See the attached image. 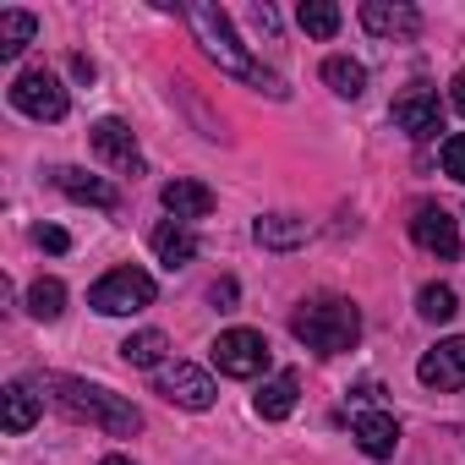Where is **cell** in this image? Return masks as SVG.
<instances>
[{
  "instance_id": "5b68a950",
  "label": "cell",
  "mask_w": 465,
  "mask_h": 465,
  "mask_svg": "<svg viewBox=\"0 0 465 465\" xmlns=\"http://www.w3.org/2000/svg\"><path fill=\"white\" fill-rule=\"evenodd\" d=\"M213 367L224 378H258L269 372V340L258 329H224L213 340Z\"/></svg>"
},
{
  "instance_id": "8fae6325",
  "label": "cell",
  "mask_w": 465,
  "mask_h": 465,
  "mask_svg": "<svg viewBox=\"0 0 465 465\" xmlns=\"http://www.w3.org/2000/svg\"><path fill=\"white\" fill-rule=\"evenodd\" d=\"M416 378L427 383V389H438V394H454V389H465V334H454V340H438L421 361H416Z\"/></svg>"
},
{
  "instance_id": "7402d4cb",
  "label": "cell",
  "mask_w": 465,
  "mask_h": 465,
  "mask_svg": "<svg viewBox=\"0 0 465 465\" xmlns=\"http://www.w3.org/2000/svg\"><path fill=\"white\" fill-rule=\"evenodd\" d=\"M34 17L28 12H0V61H17L28 45H34Z\"/></svg>"
},
{
  "instance_id": "9a60e30c",
  "label": "cell",
  "mask_w": 465,
  "mask_h": 465,
  "mask_svg": "<svg viewBox=\"0 0 465 465\" xmlns=\"http://www.w3.org/2000/svg\"><path fill=\"white\" fill-rule=\"evenodd\" d=\"M50 181H55L66 197H77V203H94V208H115V203H121L110 181H99V175H88V170H72V164L50 170Z\"/></svg>"
},
{
  "instance_id": "4316f807",
  "label": "cell",
  "mask_w": 465,
  "mask_h": 465,
  "mask_svg": "<svg viewBox=\"0 0 465 465\" xmlns=\"http://www.w3.org/2000/svg\"><path fill=\"white\" fill-rule=\"evenodd\" d=\"M34 242H39L45 252H66V247H72V236H66L61 224H39V230H34Z\"/></svg>"
},
{
  "instance_id": "ba28073f",
  "label": "cell",
  "mask_w": 465,
  "mask_h": 465,
  "mask_svg": "<svg viewBox=\"0 0 465 465\" xmlns=\"http://www.w3.org/2000/svg\"><path fill=\"white\" fill-rule=\"evenodd\" d=\"M411 242H416L421 252L454 263V258H460V224L449 219V208H438V203H416V213H411Z\"/></svg>"
},
{
  "instance_id": "ac0fdd59",
  "label": "cell",
  "mask_w": 465,
  "mask_h": 465,
  "mask_svg": "<svg viewBox=\"0 0 465 465\" xmlns=\"http://www.w3.org/2000/svg\"><path fill=\"white\" fill-rule=\"evenodd\" d=\"M39 405L45 400L28 383H6V394H0V427H6V432H28L39 421Z\"/></svg>"
},
{
  "instance_id": "3957f363",
  "label": "cell",
  "mask_w": 465,
  "mask_h": 465,
  "mask_svg": "<svg viewBox=\"0 0 465 465\" xmlns=\"http://www.w3.org/2000/svg\"><path fill=\"white\" fill-rule=\"evenodd\" d=\"M291 334L312 351V356H340V351H356L361 340V312L356 302L345 296H318V302H302L291 312Z\"/></svg>"
},
{
  "instance_id": "d6986e66",
  "label": "cell",
  "mask_w": 465,
  "mask_h": 465,
  "mask_svg": "<svg viewBox=\"0 0 465 465\" xmlns=\"http://www.w3.org/2000/svg\"><path fill=\"white\" fill-rule=\"evenodd\" d=\"M296 394H302V378H296V372H280V378H269V383L258 389L252 405H258L263 421H285V416L296 411Z\"/></svg>"
},
{
  "instance_id": "4fadbf2b",
  "label": "cell",
  "mask_w": 465,
  "mask_h": 465,
  "mask_svg": "<svg viewBox=\"0 0 465 465\" xmlns=\"http://www.w3.org/2000/svg\"><path fill=\"white\" fill-rule=\"evenodd\" d=\"M159 197H164V208H170L181 224H192V219H208V213H213V192H208L203 181H192V175L164 181V186H159Z\"/></svg>"
},
{
  "instance_id": "7a4b0ae2",
  "label": "cell",
  "mask_w": 465,
  "mask_h": 465,
  "mask_svg": "<svg viewBox=\"0 0 465 465\" xmlns=\"http://www.w3.org/2000/svg\"><path fill=\"white\" fill-rule=\"evenodd\" d=\"M186 23H192V34H197V45H203V55L208 61H219V72H230V77H242V83H258L263 94H274V99H285V88H280V77L274 72H263L252 55H247V45L236 39V28H230V17L219 12V6H186Z\"/></svg>"
},
{
  "instance_id": "f546056e",
  "label": "cell",
  "mask_w": 465,
  "mask_h": 465,
  "mask_svg": "<svg viewBox=\"0 0 465 465\" xmlns=\"http://www.w3.org/2000/svg\"><path fill=\"white\" fill-rule=\"evenodd\" d=\"M72 72H77L83 83H94V61H88V55H72Z\"/></svg>"
},
{
  "instance_id": "52a82bcc",
  "label": "cell",
  "mask_w": 465,
  "mask_h": 465,
  "mask_svg": "<svg viewBox=\"0 0 465 465\" xmlns=\"http://www.w3.org/2000/svg\"><path fill=\"white\" fill-rule=\"evenodd\" d=\"M153 389L170 400V405H181V411H208L213 405V378L203 372V367H192V361H164L159 372H153Z\"/></svg>"
},
{
  "instance_id": "6da1fadb",
  "label": "cell",
  "mask_w": 465,
  "mask_h": 465,
  "mask_svg": "<svg viewBox=\"0 0 465 465\" xmlns=\"http://www.w3.org/2000/svg\"><path fill=\"white\" fill-rule=\"evenodd\" d=\"M50 400L72 416V421H88V427H104L110 438H132V432H143V411L126 400V394H115V389H104V383H88V378H50Z\"/></svg>"
},
{
  "instance_id": "8992f818",
  "label": "cell",
  "mask_w": 465,
  "mask_h": 465,
  "mask_svg": "<svg viewBox=\"0 0 465 465\" xmlns=\"http://www.w3.org/2000/svg\"><path fill=\"white\" fill-rule=\"evenodd\" d=\"M12 110H23L28 121H61L66 115V88H61V77L55 72H23L17 83H12Z\"/></svg>"
},
{
  "instance_id": "83f0119b",
  "label": "cell",
  "mask_w": 465,
  "mask_h": 465,
  "mask_svg": "<svg viewBox=\"0 0 465 465\" xmlns=\"http://www.w3.org/2000/svg\"><path fill=\"white\" fill-rule=\"evenodd\" d=\"M252 23H258V34H280V17H274V6H252Z\"/></svg>"
},
{
  "instance_id": "484cf974",
  "label": "cell",
  "mask_w": 465,
  "mask_h": 465,
  "mask_svg": "<svg viewBox=\"0 0 465 465\" xmlns=\"http://www.w3.org/2000/svg\"><path fill=\"white\" fill-rule=\"evenodd\" d=\"M438 159H443V175L465 186V132H449L443 148H438Z\"/></svg>"
},
{
  "instance_id": "e0dca14e",
  "label": "cell",
  "mask_w": 465,
  "mask_h": 465,
  "mask_svg": "<svg viewBox=\"0 0 465 465\" xmlns=\"http://www.w3.org/2000/svg\"><path fill=\"white\" fill-rule=\"evenodd\" d=\"M252 236H258V247H269V252H291V247L307 242V219H296V213H263V219L252 224Z\"/></svg>"
},
{
  "instance_id": "277c9868",
  "label": "cell",
  "mask_w": 465,
  "mask_h": 465,
  "mask_svg": "<svg viewBox=\"0 0 465 465\" xmlns=\"http://www.w3.org/2000/svg\"><path fill=\"white\" fill-rule=\"evenodd\" d=\"M153 296H159V285H153L143 269H110V274L88 291V307L104 312V318H132V312L153 307Z\"/></svg>"
},
{
  "instance_id": "d4e9b609",
  "label": "cell",
  "mask_w": 465,
  "mask_h": 465,
  "mask_svg": "<svg viewBox=\"0 0 465 465\" xmlns=\"http://www.w3.org/2000/svg\"><path fill=\"white\" fill-rule=\"evenodd\" d=\"M302 28L312 34V39H334L340 34V6H334V0H302Z\"/></svg>"
},
{
  "instance_id": "603a6c76",
  "label": "cell",
  "mask_w": 465,
  "mask_h": 465,
  "mask_svg": "<svg viewBox=\"0 0 465 465\" xmlns=\"http://www.w3.org/2000/svg\"><path fill=\"white\" fill-rule=\"evenodd\" d=\"M28 312H34L39 323H55V318L66 312V285H61V280H34V285H28Z\"/></svg>"
},
{
  "instance_id": "cb8c5ba5",
  "label": "cell",
  "mask_w": 465,
  "mask_h": 465,
  "mask_svg": "<svg viewBox=\"0 0 465 465\" xmlns=\"http://www.w3.org/2000/svg\"><path fill=\"white\" fill-rule=\"evenodd\" d=\"M416 312H421L427 323H449V318L460 312L454 285H421V291H416Z\"/></svg>"
},
{
  "instance_id": "ffe728a7",
  "label": "cell",
  "mask_w": 465,
  "mask_h": 465,
  "mask_svg": "<svg viewBox=\"0 0 465 465\" xmlns=\"http://www.w3.org/2000/svg\"><path fill=\"white\" fill-rule=\"evenodd\" d=\"M323 83H329L340 99H361V88H367V66L351 61V55H329V61H323Z\"/></svg>"
},
{
  "instance_id": "2e32d148",
  "label": "cell",
  "mask_w": 465,
  "mask_h": 465,
  "mask_svg": "<svg viewBox=\"0 0 465 465\" xmlns=\"http://www.w3.org/2000/svg\"><path fill=\"white\" fill-rule=\"evenodd\" d=\"M153 252H159V263H164V269H186V263L197 258V236H192V224L164 219V224L153 230Z\"/></svg>"
},
{
  "instance_id": "7c38bea8",
  "label": "cell",
  "mask_w": 465,
  "mask_h": 465,
  "mask_svg": "<svg viewBox=\"0 0 465 465\" xmlns=\"http://www.w3.org/2000/svg\"><path fill=\"white\" fill-rule=\"evenodd\" d=\"M361 28L378 39H411L421 28V12L405 0H361Z\"/></svg>"
},
{
  "instance_id": "30bf717a",
  "label": "cell",
  "mask_w": 465,
  "mask_h": 465,
  "mask_svg": "<svg viewBox=\"0 0 465 465\" xmlns=\"http://www.w3.org/2000/svg\"><path fill=\"white\" fill-rule=\"evenodd\" d=\"M88 143H94V153H99L104 164H115L121 175H143V148H137V137H132V126H126V121H115V115L94 121Z\"/></svg>"
},
{
  "instance_id": "44dd1931",
  "label": "cell",
  "mask_w": 465,
  "mask_h": 465,
  "mask_svg": "<svg viewBox=\"0 0 465 465\" xmlns=\"http://www.w3.org/2000/svg\"><path fill=\"white\" fill-rule=\"evenodd\" d=\"M164 351H170V340H164L159 329H143V334H126V340H121V356H126L132 367H148V372L164 367Z\"/></svg>"
},
{
  "instance_id": "5bb4252c",
  "label": "cell",
  "mask_w": 465,
  "mask_h": 465,
  "mask_svg": "<svg viewBox=\"0 0 465 465\" xmlns=\"http://www.w3.org/2000/svg\"><path fill=\"white\" fill-rule=\"evenodd\" d=\"M356 443H361L367 460H394V449H400V421H394L389 411H361V416H356Z\"/></svg>"
},
{
  "instance_id": "4dcf8cb0",
  "label": "cell",
  "mask_w": 465,
  "mask_h": 465,
  "mask_svg": "<svg viewBox=\"0 0 465 465\" xmlns=\"http://www.w3.org/2000/svg\"><path fill=\"white\" fill-rule=\"evenodd\" d=\"M99 465H132V460H126V454H104Z\"/></svg>"
},
{
  "instance_id": "9c48e42d",
  "label": "cell",
  "mask_w": 465,
  "mask_h": 465,
  "mask_svg": "<svg viewBox=\"0 0 465 465\" xmlns=\"http://www.w3.org/2000/svg\"><path fill=\"white\" fill-rule=\"evenodd\" d=\"M389 115H394V126H400L405 137H416V143H427V137L443 132V110H438V94H432V88H405V94L389 104Z\"/></svg>"
},
{
  "instance_id": "f1b7e54d",
  "label": "cell",
  "mask_w": 465,
  "mask_h": 465,
  "mask_svg": "<svg viewBox=\"0 0 465 465\" xmlns=\"http://www.w3.org/2000/svg\"><path fill=\"white\" fill-rule=\"evenodd\" d=\"M449 104L465 115V72H454V83H449Z\"/></svg>"
}]
</instances>
